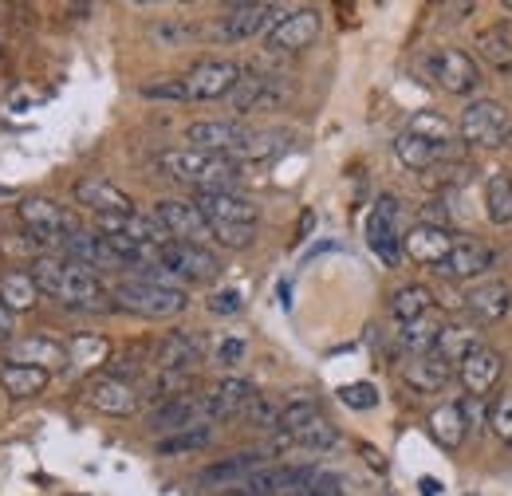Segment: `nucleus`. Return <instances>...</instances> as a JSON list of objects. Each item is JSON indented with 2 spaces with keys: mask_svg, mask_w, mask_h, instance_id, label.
Wrapping results in <instances>:
<instances>
[{
  "mask_svg": "<svg viewBox=\"0 0 512 496\" xmlns=\"http://www.w3.org/2000/svg\"><path fill=\"white\" fill-rule=\"evenodd\" d=\"M32 280L40 288V296H52L71 311H111L115 300L103 288L99 272L67 260V256H40L32 268Z\"/></svg>",
  "mask_w": 512,
  "mask_h": 496,
  "instance_id": "f257e3e1",
  "label": "nucleus"
},
{
  "mask_svg": "<svg viewBox=\"0 0 512 496\" xmlns=\"http://www.w3.org/2000/svg\"><path fill=\"white\" fill-rule=\"evenodd\" d=\"M158 170L174 182L197 186V193H233L237 178V162L233 158H217V154H201V150H162L158 154Z\"/></svg>",
  "mask_w": 512,
  "mask_h": 496,
  "instance_id": "f03ea898",
  "label": "nucleus"
},
{
  "mask_svg": "<svg viewBox=\"0 0 512 496\" xmlns=\"http://www.w3.org/2000/svg\"><path fill=\"white\" fill-rule=\"evenodd\" d=\"M115 308L142 315V319H174L190 308L186 288H162V284H146V280H123L111 288Z\"/></svg>",
  "mask_w": 512,
  "mask_h": 496,
  "instance_id": "7ed1b4c3",
  "label": "nucleus"
},
{
  "mask_svg": "<svg viewBox=\"0 0 512 496\" xmlns=\"http://www.w3.org/2000/svg\"><path fill=\"white\" fill-rule=\"evenodd\" d=\"M461 138L465 146H477V150H497L512 138V115L497 103V99H477L465 107L461 115Z\"/></svg>",
  "mask_w": 512,
  "mask_h": 496,
  "instance_id": "20e7f679",
  "label": "nucleus"
},
{
  "mask_svg": "<svg viewBox=\"0 0 512 496\" xmlns=\"http://www.w3.org/2000/svg\"><path fill=\"white\" fill-rule=\"evenodd\" d=\"M20 221L32 229V237L40 241V245H60L71 237V233H79V221H75V213L64 209L60 201H52V197H24L20 201Z\"/></svg>",
  "mask_w": 512,
  "mask_h": 496,
  "instance_id": "39448f33",
  "label": "nucleus"
},
{
  "mask_svg": "<svg viewBox=\"0 0 512 496\" xmlns=\"http://www.w3.org/2000/svg\"><path fill=\"white\" fill-rule=\"evenodd\" d=\"M154 217L162 221V229L170 233V241L178 245H197L205 248L213 241V229L205 221V213L193 205V201H182V197H166L154 205Z\"/></svg>",
  "mask_w": 512,
  "mask_h": 496,
  "instance_id": "423d86ee",
  "label": "nucleus"
},
{
  "mask_svg": "<svg viewBox=\"0 0 512 496\" xmlns=\"http://www.w3.org/2000/svg\"><path fill=\"white\" fill-rule=\"evenodd\" d=\"M320 12L316 8H292L276 20V28L268 32V52H284V56H296V52H308L316 40H320Z\"/></svg>",
  "mask_w": 512,
  "mask_h": 496,
  "instance_id": "0eeeda50",
  "label": "nucleus"
},
{
  "mask_svg": "<svg viewBox=\"0 0 512 496\" xmlns=\"http://www.w3.org/2000/svg\"><path fill=\"white\" fill-rule=\"evenodd\" d=\"M241 67L233 60H201L186 71V99L193 103H209V99H229V91L237 87Z\"/></svg>",
  "mask_w": 512,
  "mask_h": 496,
  "instance_id": "6e6552de",
  "label": "nucleus"
},
{
  "mask_svg": "<svg viewBox=\"0 0 512 496\" xmlns=\"http://www.w3.org/2000/svg\"><path fill=\"white\" fill-rule=\"evenodd\" d=\"M430 75H434V83L449 91V95H469V91H477L481 87V71H477V63L469 52H461V48H442V52H434L430 56Z\"/></svg>",
  "mask_w": 512,
  "mask_h": 496,
  "instance_id": "1a4fd4ad",
  "label": "nucleus"
},
{
  "mask_svg": "<svg viewBox=\"0 0 512 496\" xmlns=\"http://www.w3.org/2000/svg\"><path fill=\"white\" fill-rule=\"evenodd\" d=\"M67 347L52 335H24V339H12L4 343V363H16V367H40V371H60L67 367Z\"/></svg>",
  "mask_w": 512,
  "mask_h": 496,
  "instance_id": "9d476101",
  "label": "nucleus"
},
{
  "mask_svg": "<svg viewBox=\"0 0 512 496\" xmlns=\"http://www.w3.org/2000/svg\"><path fill=\"white\" fill-rule=\"evenodd\" d=\"M276 20H280V8H272V4H237V8H229L217 20L213 32L225 44H241V40H249L256 32H272Z\"/></svg>",
  "mask_w": 512,
  "mask_h": 496,
  "instance_id": "9b49d317",
  "label": "nucleus"
},
{
  "mask_svg": "<svg viewBox=\"0 0 512 496\" xmlns=\"http://www.w3.org/2000/svg\"><path fill=\"white\" fill-rule=\"evenodd\" d=\"M158 264H162L166 272H174L178 280H213V276L221 272V260H217L209 248L178 245V241L158 248Z\"/></svg>",
  "mask_w": 512,
  "mask_h": 496,
  "instance_id": "f8f14e48",
  "label": "nucleus"
},
{
  "mask_svg": "<svg viewBox=\"0 0 512 496\" xmlns=\"http://www.w3.org/2000/svg\"><path fill=\"white\" fill-rule=\"evenodd\" d=\"M201 422H209V406H205V398H197V394H182V398L158 402L154 414H150V430L162 437L182 434V430L201 426Z\"/></svg>",
  "mask_w": 512,
  "mask_h": 496,
  "instance_id": "ddd939ff",
  "label": "nucleus"
},
{
  "mask_svg": "<svg viewBox=\"0 0 512 496\" xmlns=\"http://www.w3.org/2000/svg\"><path fill=\"white\" fill-rule=\"evenodd\" d=\"M394 217H398V201L394 197H379L371 217H367V245H371V252L383 264H398L402 260V237L394 229Z\"/></svg>",
  "mask_w": 512,
  "mask_h": 496,
  "instance_id": "4468645a",
  "label": "nucleus"
},
{
  "mask_svg": "<svg viewBox=\"0 0 512 496\" xmlns=\"http://www.w3.org/2000/svg\"><path fill=\"white\" fill-rule=\"evenodd\" d=\"M75 201L83 209H95L99 217H130V213H138L127 189H119L115 182H107V178H83V182H75Z\"/></svg>",
  "mask_w": 512,
  "mask_h": 496,
  "instance_id": "2eb2a0df",
  "label": "nucleus"
},
{
  "mask_svg": "<svg viewBox=\"0 0 512 496\" xmlns=\"http://www.w3.org/2000/svg\"><path fill=\"white\" fill-rule=\"evenodd\" d=\"M245 134H249V126L233 123V119H225V123H193L186 130V142H190V150H201V154L233 158L237 146L245 142Z\"/></svg>",
  "mask_w": 512,
  "mask_h": 496,
  "instance_id": "dca6fc26",
  "label": "nucleus"
},
{
  "mask_svg": "<svg viewBox=\"0 0 512 496\" xmlns=\"http://www.w3.org/2000/svg\"><path fill=\"white\" fill-rule=\"evenodd\" d=\"M193 205L205 213L209 225H256L260 221V209L241 193H197Z\"/></svg>",
  "mask_w": 512,
  "mask_h": 496,
  "instance_id": "f3484780",
  "label": "nucleus"
},
{
  "mask_svg": "<svg viewBox=\"0 0 512 496\" xmlns=\"http://www.w3.org/2000/svg\"><path fill=\"white\" fill-rule=\"evenodd\" d=\"M493 268V248L477 237H465V241H453V252L446 256V264L438 268L446 280H477Z\"/></svg>",
  "mask_w": 512,
  "mask_h": 496,
  "instance_id": "a211bd4d",
  "label": "nucleus"
},
{
  "mask_svg": "<svg viewBox=\"0 0 512 496\" xmlns=\"http://www.w3.org/2000/svg\"><path fill=\"white\" fill-rule=\"evenodd\" d=\"M87 402L99 410V414H107V418H130L134 410H138V390L123 382V378H111V374H103V378H95L91 386H87Z\"/></svg>",
  "mask_w": 512,
  "mask_h": 496,
  "instance_id": "6ab92c4d",
  "label": "nucleus"
},
{
  "mask_svg": "<svg viewBox=\"0 0 512 496\" xmlns=\"http://www.w3.org/2000/svg\"><path fill=\"white\" fill-rule=\"evenodd\" d=\"M402 252L418 264H430V268H442L446 256L453 252V237L449 229H438V225H414L406 237H402Z\"/></svg>",
  "mask_w": 512,
  "mask_h": 496,
  "instance_id": "aec40b11",
  "label": "nucleus"
},
{
  "mask_svg": "<svg viewBox=\"0 0 512 496\" xmlns=\"http://www.w3.org/2000/svg\"><path fill=\"white\" fill-rule=\"evenodd\" d=\"M461 386L469 390V398H485L497 382H501V374H505V359L497 355V351H489V347H477L461 367Z\"/></svg>",
  "mask_w": 512,
  "mask_h": 496,
  "instance_id": "412c9836",
  "label": "nucleus"
},
{
  "mask_svg": "<svg viewBox=\"0 0 512 496\" xmlns=\"http://www.w3.org/2000/svg\"><path fill=\"white\" fill-rule=\"evenodd\" d=\"M205 355V339L197 331H170L158 343V371H182L190 374Z\"/></svg>",
  "mask_w": 512,
  "mask_h": 496,
  "instance_id": "4be33fe9",
  "label": "nucleus"
},
{
  "mask_svg": "<svg viewBox=\"0 0 512 496\" xmlns=\"http://www.w3.org/2000/svg\"><path fill=\"white\" fill-rule=\"evenodd\" d=\"M256 402V386L253 382H245V378H221L217 386H213V394L205 398V406H209V422L217 418H237V414H249V406Z\"/></svg>",
  "mask_w": 512,
  "mask_h": 496,
  "instance_id": "5701e85b",
  "label": "nucleus"
},
{
  "mask_svg": "<svg viewBox=\"0 0 512 496\" xmlns=\"http://www.w3.org/2000/svg\"><path fill=\"white\" fill-rule=\"evenodd\" d=\"M229 103L237 115H253L260 107H276L280 103V91H276V79L268 75H253V71H241L237 87L229 91Z\"/></svg>",
  "mask_w": 512,
  "mask_h": 496,
  "instance_id": "b1692460",
  "label": "nucleus"
},
{
  "mask_svg": "<svg viewBox=\"0 0 512 496\" xmlns=\"http://www.w3.org/2000/svg\"><path fill=\"white\" fill-rule=\"evenodd\" d=\"M449 374H453V367L442 363L438 355H410V359L402 363V382H406L410 390H418V394H438V390H446Z\"/></svg>",
  "mask_w": 512,
  "mask_h": 496,
  "instance_id": "393cba45",
  "label": "nucleus"
},
{
  "mask_svg": "<svg viewBox=\"0 0 512 496\" xmlns=\"http://www.w3.org/2000/svg\"><path fill=\"white\" fill-rule=\"evenodd\" d=\"M264 461H268L264 453H237V457H225V461L201 469V485H233V489H237V485H245L253 473L268 469Z\"/></svg>",
  "mask_w": 512,
  "mask_h": 496,
  "instance_id": "a878e982",
  "label": "nucleus"
},
{
  "mask_svg": "<svg viewBox=\"0 0 512 496\" xmlns=\"http://www.w3.org/2000/svg\"><path fill=\"white\" fill-rule=\"evenodd\" d=\"M461 304H465V308L473 311V315H477L481 323H497V319H505V315H509V308H512V292H509V284L493 280V284L469 288Z\"/></svg>",
  "mask_w": 512,
  "mask_h": 496,
  "instance_id": "bb28decb",
  "label": "nucleus"
},
{
  "mask_svg": "<svg viewBox=\"0 0 512 496\" xmlns=\"http://www.w3.org/2000/svg\"><path fill=\"white\" fill-rule=\"evenodd\" d=\"M394 154H398V162H402L406 170L426 174V170H434L442 158H449V146H434V142H426V138L402 130V134L394 138Z\"/></svg>",
  "mask_w": 512,
  "mask_h": 496,
  "instance_id": "cd10ccee",
  "label": "nucleus"
},
{
  "mask_svg": "<svg viewBox=\"0 0 512 496\" xmlns=\"http://www.w3.org/2000/svg\"><path fill=\"white\" fill-rule=\"evenodd\" d=\"M0 304L12 311V315L36 311V304H40V288H36L32 272H24V268H8V272L0 276Z\"/></svg>",
  "mask_w": 512,
  "mask_h": 496,
  "instance_id": "c85d7f7f",
  "label": "nucleus"
},
{
  "mask_svg": "<svg viewBox=\"0 0 512 496\" xmlns=\"http://www.w3.org/2000/svg\"><path fill=\"white\" fill-rule=\"evenodd\" d=\"M477 347H481V343H477V331H473V327H465V323H446V327L438 331L434 355H438L442 363H449V367H461Z\"/></svg>",
  "mask_w": 512,
  "mask_h": 496,
  "instance_id": "c756f323",
  "label": "nucleus"
},
{
  "mask_svg": "<svg viewBox=\"0 0 512 496\" xmlns=\"http://www.w3.org/2000/svg\"><path fill=\"white\" fill-rule=\"evenodd\" d=\"M48 382H52V374L40 371V367H16V363H4V367H0V386H4V394H8V398H20V402L44 394Z\"/></svg>",
  "mask_w": 512,
  "mask_h": 496,
  "instance_id": "7c9ffc66",
  "label": "nucleus"
},
{
  "mask_svg": "<svg viewBox=\"0 0 512 496\" xmlns=\"http://www.w3.org/2000/svg\"><path fill=\"white\" fill-rule=\"evenodd\" d=\"M469 434V426H465V414H461V402H446V406H438L434 414H430V437L442 445V449H457L461 441Z\"/></svg>",
  "mask_w": 512,
  "mask_h": 496,
  "instance_id": "2f4dec72",
  "label": "nucleus"
},
{
  "mask_svg": "<svg viewBox=\"0 0 512 496\" xmlns=\"http://www.w3.org/2000/svg\"><path fill=\"white\" fill-rule=\"evenodd\" d=\"M430 311H434V292L426 284H406V288H398L390 296V315L398 323H414V319H422Z\"/></svg>",
  "mask_w": 512,
  "mask_h": 496,
  "instance_id": "473e14b6",
  "label": "nucleus"
},
{
  "mask_svg": "<svg viewBox=\"0 0 512 496\" xmlns=\"http://www.w3.org/2000/svg\"><path fill=\"white\" fill-rule=\"evenodd\" d=\"M438 331H442V323H438L434 311H430V315H422V319H414V323H402L398 347L410 351V355H434V347H438Z\"/></svg>",
  "mask_w": 512,
  "mask_h": 496,
  "instance_id": "72a5a7b5",
  "label": "nucleus"
},
{
  "mask_svg": "<svg viewBox=\"0 0 512 496\" xmlns=\"http://www.w3.org/2000/svg\"><path fill=\"white\" fill-rule=\"evenodd\" d=\"M485 217L493 225H512V178L505 170L489 174L485 182Z\"/></svg>",
  "mask_w": 512,
  "mask_h": 496,
  "instance_id": "f704fd0d",
  "label": "nucleus"
},
{
  "mask_svg": "<svg viewBox=\"0 0 512 496\" xmlns=\"http://www.w3.org/2000/svg\"><path fill=\"white\" fill-rule=\"evenodd\" d=\"M280 142H292V134H288V130H249L245 142L237 146L233 162H260V158H272V154L284 150Z\"/></svg>",
  "mask_w": 512,
  "mask_h": 496,
  "instance_id": "c9c22d12",
  "label": "nucleus"
},
{
  "mask_svg": "<svg viewBox=\"0 0 512 496\" xmlns=\"http://www.w3.org/2000/svg\"><path fill=\"white\" fill-rule=\"evenodd\" d=\"M316 418H320V402H316L312 394H308V398H292L288 406H280V426H276V430L292 437V434H300L304 426H312Z\"/></svg>",
  "mask_w": 512,
  "mask_h": 496,
  "instance_id": "e433bc0d",
  "label": "nucleus"
},
{
  "mask_svg": "<svg viewBox=\"0 0 512 496\" xmlns=\"http://www.w3.org/2000/svg\"><path fill=\"white\" fill-rule=\"evenodd\" d=\"M213 441V426L209 422H201V426H190V430H182V434H170L158 441V453L162 457H174V453H197V449H205Z\"/></svg>",
  "mask_w": 512,
  "mask_h": 496,
  "instance_id": "4c0bfd02",
  "label": "nucleus"
},
{
  "mask_svg": "<svg viewBox=\"0 0 512 496\" xmlns=\"http://www.w3.org/2000/svg\"><path fill=\"white\" fill-rule=\"evenodd\" d=\"M406 130H410V134H418V138H426V142H434V146H449V138H453V126H449L442 115H434V111L414 115Z\"/></svg>",
  "mask_w": 512,
  "mask_h": 496,
  "instance_id": "58836bf2",
  "label": "nucleus"
},
{
  "mask_svg": "<svg viewBox=\"0 0 512 496\" xmlns=\"http://www.w3.org/2000/svg\"><path fill=\"white\" fill-rule=\"evenodd\" d=\"M284 437H288V434H284ZM288 441H292V445H300V449H331V445L339 441V430H335L331 422L316 418L312 426H304L300 434H292Z\"/></svg>",
  "mask_w": 512,
  "mask_h": 496,
  "instance_id": "ea45409f",
  "label": "nucleus"
},
{
  "mask_svg": "<svg viewBox=\"0 0 512 496\" xmlns=\"http://www.w3.org/2000/svg\"><path fill=\"white\" fill-rule=\"evenodd\" d=\"M489 430L501 445H512V390H505L493 406H489Z\"/></svg>",
  "mask_w": 512,
  "mask_h": 496,
  "instance_id": "a19ab883",
  "label": "nucleus"
},
{
  "mask_svg": "<svg viewBox=\"0 0 512 496\" xmlns=\"http://www.w3.org/2000/svg\"><path fill=\"white\" fill-rule=\"evenodd\" d=\"M339 402L347 410H375L379 406V390L371 382H347V386H339Z\"/></svg>",
  "mask_w": 512,
  "mask_h": 496,
  "instance_id": "79ce46f5",
  "label": "nucleus"
},
{
  "mask_svg": "<svg viewBox=\"0 0 512 496\" xmlns=\"http://www.w3.org/2000/svg\"><path fill=\"white\" fill-rule=\"evenodd\" d=\"M213 241L225 248H249L256 241V225H209Z\"/></svg>",
  "mask_w": 512,
  "mask_h": 496,
  "instance_id": "37998d69",
  "label": "nucleus"
},
{
  "mask_svg": "<svg viewBox=\"0 0 512 496\" xmlns=\"http://www.w3.org/2000/svg\"><path fill=\"white\" fill-rule=\"evenodd\" d=\"M481 48H485V60L493 63V67H512V44L509 36H505V28L501 32H485Z\"/></svg>",
  "mask_w": 512,
  "mask_h": 496,
  "instance_id": "c03bdc74",
  "label": "nucleus"
},
{
  "mask_svg": "<svg viewBox=\"0 0 512 496\" xmlns=\"http://www.w3.org/2000/svg\"><path fill=\"white\" fill-rule=\"evenodd\" d=\"M142 95H146V99H174V103H182V99H186V83H182V79L146 83V87H142Z\"/></svg>",
  "mask_w": 512,
  "mask_h": 496,
  "instance_id": "a18cd8bd",
  "label": "nucleus"
},
{
  "mask_svg": "<svg viewBox=\"0 0 512 496\" xmlns=\"http://www.w3.org/2000/svg\"><path fill=\"white\" fill-rule=\"evenodd\" d=\"M245 351H249V347H245L241 335H225V339L217 343V363H221V367H237V363L245 359Z\"/></svg>",
  "mask_w": 512,
  "mask_h": 496,
  "instance_id": "49530a36",
  "label": "nucleus"
},
{
  "mask_svg": "<svg viewBox=\"0 0 512 496\" xmlns=\"http://www.w3.org/2000/svg\"><path fill=\"white\" fill-rule=\"evenodd\" d=\"M193 28L190 24H182V20H158L154 24V40H162V44H182V40H190Z\"/></svg>",
  "mask_w": 512,
  "mask_h": 496,
  "instance_id": "de8ad7c7",
  "label": "nucleus"
},
{
  "mask_svg": "<svg viewBox=\"0 0 512 496\" xmlns=\"http://www.w3.org/2000/svg\"><path fill=\"white\" fill-rule=\"evenodd\" d=\"M241 304H245V300H241L237 288H221V292L209 296V311H213V315H237Z\"/></svg>",
  "mask_w": 512,
  "mask_h": 496,
  "instance_id": "09e8293b",
  "label": "nucleus"
},
{
  "mask_svg": "<svg viewBox=\"0 0 512 496\" xmlns=\"http://www.w3.org/2000/svg\"><path fill=\"white\" fill-rule=\"evenodd\" d=\"M249 418H253L256 426H264V430H276L280 426V406H272L268 398L256 394V402L249 406Z\"/></svg>",
  "mask_w": 512,
  "mask_h": 496,
  "instance_id": "8fccbe9b",
  "label": "nucleus"
},
{
  "mask_svg": "<svg viewBox=\"0 0 512 496\" xmlns=\"http://www.w3.org/2000/svg\"><path fill=\"white\" fill-rule=\"evenodd\" d=\"M12 335H16V315L0 304V343H12Z\"/></svg>",
  "mask_w": 512,
  "mask_h": 496,
  "instance_id": "3c124183",
  "label": "nucleus"
},
{
  "mask_svg": "<svg viewBox=\"0 0 512 496\" xmlns=\"http://www.w3.org/2000/svg\"><path fill=\"white\" fill-rule=\"evenodd\" d=\"M418 489H422V496H438V493H442V485H438L434 477H422V481H418Z\"/></svg>",
  "mask_w": 512,
  "mask_h": 496,
  "instance_id": "603ef678",
  "label": "nucleus"
},
{
  "mask_svg": "<svg viewBox=\"0 0 512 496\" xmlns=\"http://www.w3.org/2000/svg\"><path fill=\"white\" fill-rule=\"evenodd\" d=\"M312 225H316V213L308 209V213L300 217V237H308V233H312Z\"/></svg>",
  "mask_w": 512,
  "mask_h": 496,
  "instance_id": "864d4df0",
  "label": "nucleus"
},
{
  "mask_svg": "<svg viewBox=\"0 0 512 496\" xmlns=\"http://www.w3.org/2000/svg\"><path fill=\"white\" fill-rule=\"evenodd\" d=\"M509 8H512V4H509Z\"/></svg>",
  "mask_w": 512,
  "mask_h": 496,
  "instance_id": "5fc2aeb1",
  "label": "nucleus"
}]
</instances>
